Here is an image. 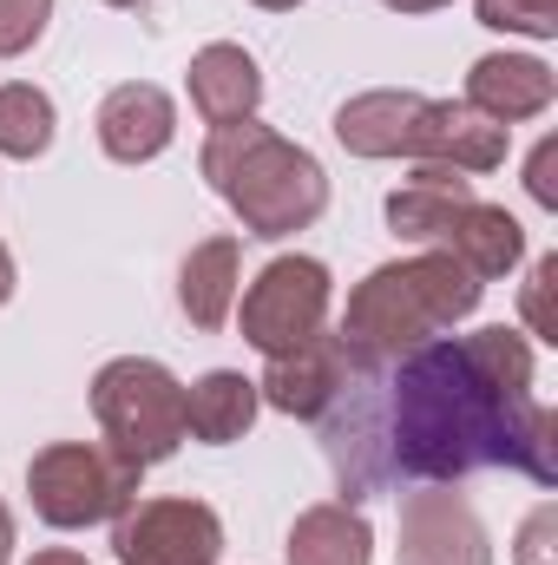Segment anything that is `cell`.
Listing matches in <instances>:
<instances>
[{
  "label": "cell",
  "instance_id": "cell-1",
  "mask_svg": "<svg viewBox=\"0 0 558 565\" xmlns=\"http://www.w3.org/2000/svg\"><path fill=\"white\" fill-rule=\"evenodd\" d=\"M388 454L420 480H460L473 467H519L539 487L558 480L552 408L533 402V342L519 329H480L427 342L395 362Z\"/></svg>",
  "mask_w": 558,
  "mask_h": 565
},
{
  "label": "cell",
  "instance_id": "cell-2",
  "mask_svg": "<svg viewBox=\"0 0 558 565\" xmlns=\"http://www.w3.org/2000/svg\"><path fill=\"white\" fill-rule=\"evenodd\" d=\"M480 289L486 282L447 250H420V257H401V264H382V270H368L355 282L335 342L348 349L355 369H395L401 355L440 342V329L473 316Z\"/></svg>",
  "mask_w": 558,
  "mask_h": 565
},
{
  "label": "cell",
  "instance_id": "cell-3",
  "mask_svg": "<svg viewBox=\"0 0 558 565\" xmlns=\"http://www.w3.org/2000/svg\"><path fill=\"white\" fill-rule=\"evenodd\" d=\"M197 171L211 178V191L237 211L250 237H296L329 211V171L315 164V151L289 145L257 119L217 126L204 139Z\"/></svg>",
  "mask_w": 558,
  "mask_h": 565
},
{
  "label": "cell",
  "instance_id": "cell-4",
  "mask_svg": "<svg viewBox=\"0 0 558 565\" xmlns=\"http://www.w3.org/2000/svg\"><path fill=\"white\" fill-rule=\"evenodd\" d=\"M93 415L112 454H126L132 467H158L184 440V382L151 355H119L93 375Z\"/></svg>",
  "mask_w": 558,
  "mask_h": 565
},
{
  "label": "cell",
  "instance_id": "cell-5",
  "mask_svg": "<svg viewBox=\"0 0 558 565\" xmlns=\"http://www.w3.org/2000/svg\"><path fill=\"white\" fill-rule=\"evenodd\" d=\"M139 473L144 467H132L126 454H112L106 440H53L26 467V500H33V513L46 526L79 533V526L119 520L139 500Z\"/></svg>",
  "mask_w": 558,
  "mask_h": 565
},
{
  "label": "cell",
  "instance_id": "cell-6",
  "mask_svg": "<svg viewBox=\"0 0 558 565\" xmlns=\"http://www.w3.org/2000/svg\"><path fill=\"white\" fill-rule=\"evenodd\" d=\"M329 264H315V257H277V264H264L257 282L244 289V342L250 349H264V355H289V349H302L309 335H322V322H329Z\"/></svg>",
  "mask_w": 558,
  "mask_h": 565
},
{
  "label": "cell",
  "instance_id": "cell-7",
  "mask_svg": "<svg viewBox=\"0 0 558 565\" xmlns=\"http://www.w3.org/2000/svg\"><path fill=\"white\" fill-rule=\"evenodd\" d=\"M119 565H217L224 520L204 500H132L112 526Z\"/></svg>",
  "mask_w": 558,
  "mask_h": 565
},
{
  "label": "cell",
  "instance_id": "cell-8",
  "mask_svg": "<svg viewBox=\"0 0 558 565\" xmlns=\"http://www.w3.org/2000/svg\"><path fill=\"white\" fill-rule=\"evenodd\" d=\"M401 565H493V540L480 526V513L447 493L440 480L401 500Z\"/></svg>",
  "mask_w": 558,
  "mask_h": 565
},
{
  "label": "cell",
  "instance_id": "cell-9",
  "mask_svg": "<svg viewBox=\"0 0 558 565\" xmlns=\"http://www.w3.org/2000/svg\"><path fill=\"white\" fill-rule=\"evenodd\" d=\"M348 382H355V362H348V349L322 329V335H309L302 349L270 355L257 395H264L277 415H289V422H329V408L348 402Z\"/></svg>",
  "mask_w": 558,
  "mask_h": 565
},
{
  "label": "cell",
  "instance_id": "cell-10",
  "mask_svg": "<svg viewBox=\"0 0 558 565\" xmlns=\"http://www.w3.org/2000/svg\"><path fill=\"white\" fill-rule=\"evenodd\" d=\"M415 164H447L460 178L500 171L506 164V126H493L466 99H427L420 132H415Z\"/></svg>",
  "mask_w": 558,
  "mask_h": 565
},
{
  "label": "cell",
  "instance_id": "cell-11",
  "mask_svg": "<svg viewBox=\"0 0 558 565\" xmlns=\"http://www.w3.org/2000/svg\"><path fill=\"white\" fill-rule=\"evenodd\" d=\"M93 126H99V145H106L112 164H151L171 145V132H178V106H171L164 86L126 79V86H112L99 99V119Z\"/></svg>",
  "mask_w": 558,
  "mask_h": 565
},
{
  "label": "cell",
  "instance_id": "cell-12",
  "mask_svg": "<svg viewBox=\"0 0 558 565\" xmlns=\"http://www.w3.org/2000/svg\"><path fill=\"white\" fill-rule=\"evenodd\" d=\"M558 99V79L546 60H526V53H486L473 60L466 73V106L486 113L493 126H519V119H539L546 106Z\"/></svg>",
  "mask_w": 558,
  "mask_h": 565
},
{
  "label": "cell",
  "instance_id": "cell-13",
  "mask_svg": "<svg viewBox=\"0 0 558 565\" xmlns=\"http://www.w3.org/2000/svg\"><path fill=\"white\" fill-rule=\"evenodd\" d=\"M184 79H191V106L204 113V126H244L264 106V73L230 40H211L204 53H191V73Z\"/></svg>",
  "mask_w": 558,
  "mask_h": 565
},
{
  "label": "cell",
  "instance_id": "cell-14",
  "mask_svg": "<svg viewBox=\"0 0 558 565\" xmlns=\"http://www.w3.org/2000/svg\"><path fill=\"white\" fill-rule=\"evenodd\" d=\"M420 113H427L420 93H395V86L355 93V99L335 113V139L348 145L355 158H415Z\"/></svg>",
  "mask_w": 558,
  "mask_h": 565
},
{
  "label": "cell",
  "instance_id": "cell-15",
  "mask_svg": "<svg viewBox=\"0 0 558 565\" xmlns=\"http://www.w3.org/2000/svg\"><path fill=\"white\" fill-rule=\"evenodd\" d=\"M466 204H473V178H460L447 164H415V178L388 198V231L401 244H440Z\"/></svg>",
  "mask_w": 558,
  "mask_h": 565
},
{
  "label": "cell",
  "instance_id": "cell-16",
  "mask_svg": "<svg viewBox=\"0 0 558 565\" xmlns=\"http://www.w3.org/2000/svg\"><path fill=\"white\" fill-rule=\"evenodd\" d=\"M289 565H375V533L348 500H315L289 526Z\"/></svg>",
  "mask_w": 558,
  "mask_h": 565
},
{
  "label": "cell",
  "instance_id": "cell-17",
  "mask_svg": "<svg viewBox=\"0 0 558 565\" xmlns=\"http://www.w3.org/2000/svg\"><path fill=\"white\" fill-rule=\"evenodd\" d=\"M237 282H244V250L237 237H204L184 270H178V302L191 316V329H224L237 309Z\"/></svg>",
  "mask_w": 558,
  "mask_h": 565
},
{
  "label": "cell",
  "instance_id": "cell-18",
  "mask_svg": "<svg viewBox=\"0 0 558 565\" xmlns=\"http://www.w3.org/2000/svg\"><path fill=\"white\" fill-rule=\"evenodd\" d=\"M440 250L447 257H460L473 277H506V270H519V257H526V231H519V217L506 211V204H466L460 217H453V231L440 237Z\"/></svg>",
  "mask_w": 558,
  "mask_h": 565
},
{
  "label": "cell",
  "instance_id": "cell-19",
  "mask_svg": "<svg viewBox=\"0 0 558 565\" xmlns=\"http://www.w3.org/2000/svg\"><path fill=\"white\" fill-rule=\"evenodd\" d=\"M257 408H264V395H257L250 375L211 369V375H197V382L184 388V434H197V440H211V447H230V440L250 434Z\"/></svg>",
  "mask_w": 558,
  "mask_h": 565
},
{
  "label": "cell",
  "instance_id": "cell-20",
  "mask_svg": "<svg viewBox=\"0 0 558 565\" xmlns=\"http://www.w3.org/2000/svg\"><path fill=\"white\" fill-rule=\"evenodd\" d=\"M53 99L26 79L0 86V158H40L53 145Z\"/></svg>",
  "mask_w": 558,
  "mask_h": 565
},
{
  "label": "cell",
  "instance_id": "cell-21",
  "mask_svg": "<svg viewBox=\"0 0 558 565\" xmlns=\"http://www.w3.org/2000/svg\"><path fill=\"white\" fill-rule=\"evenodd\" d=\"M480 26H493V33H526V40H552L558 33V0H480Z\"/></svg>",
  "mask_w": 558,
  "mask_h": 565
},
{
  "label": "cell",
  "instance_id": "cell-22",
  "mask_svg": "<svg viewBox=\"0 0 558 565\" xmlns=\"http://www.w3.org/2000/svg\"><path fill=\"white\" fill-rule=\"evenodd\" d=\"M53 20V0H0V60H20Z\"/></svg>",
  "mask_w": 558,
  "mask_h": 565
},
{
  "label": "cell",
  "instance_id": "cell-23",
  "mask_svg": "<svg viewBox=\"0 0 558 565\" xmlns=\"http://www.w3.org/2000/svg\"><path fill=\"white\" fill-rule=\"evenodd\" d=\"M552 289H558V257H539L526 277V329L539 342H558V316H552Z\"/></svg>",
  "mask_w": 558,
  "mask_h": 565
},
{
  "label": "cell",
  "instance_id": "cell-24",
  "mask_svg": "<svg viewBox=\"0 0 558 565\" xmlns=\"http://www.w3.org/2000/svg\"><path fill=\"white\" fill-rule=\"evenodd\" d=\"M546 533H552V507L526 520V540H519V565H546Z\"/></svg>",
  "mask_w": 558,
  "mask_h": 565
},
{
  "label": "cell",
  "instance_id": "cell-25",
  "mask_svg": "<svg viewBox=\"0 0 558 565\" xmlns=\"http://www.w3.org/2000/svg\"><path fill=\"white\" fill-rule=\"evenodd\" d=\"M552 158H558V145L546 139L539 151H533V171H526V184H533V198H539V204H552Z\"/></svg>",
  "mask_w": 558,
  "mask_h": 565
},
{
  "label": "cell",
  "instance_id": "cell-26",
  "mask_svg": "<svg viewBox=\"0 0 558 565\" xmlns=\"http://www.w3.org/2000/svg\"><path fill=\"white\" fill-rule=\"evenodd\" d=\"M382 7H395V13H440V7H453V0H382Z\"/></svg>",
  "mask_w": 558,
  "mask_h": 565
},
{
  "label": "cell",
  "instance_id": "cell-27",
  "mask_svg": "<svg viewBox=\"0 0 558 565\" xmlns=\"http://www.w3.org/2000/svg\"><path fill=\"white\" fill-rule=\"evenodd\" d=\"M33 565H86L79 553H66V546H53V553H33Z\"/></svg>",
  "mask_w": 558,
  "mask_h": 565
},
{
  "label": "cell",
  "instance_id": "cell-28",
  "mask_svg": "<svg viewBox=\"0 0 558 565\" xmlns=\"http://www.w3.org/2000/svg\"><path fill=\"white\" fill-rule=\"evenodd\" d=\"M7 296H13V250L0 244V302H7Z\"/></svg>",
  "mask_w": 558,
  "mask_h": 565
},
{
  "label": "cell",
  "instance_id": "cell-29",
  "mask_svg": "<svg viewBox=\"0 0 558 565\" xmlns=\"http://www.w3.org/2000/svg\"><path fill=\"white\" fill-rule=\"evenodd\" d=\"M7 553H13V513L0 507V565H7Z\"/></svg>",
  "mask_w": 558,
  "mask_h": 565
},
{
  "label": "cell",
  "instance_id": "cell-30",
  "mask_svg": "<svg viewBox=\"0 0 558 565\" xmlns=\"http://www.w3.org/2000/svg\"><path fill=\"white\" fill-rule=\"evenodd\" d=\"M250 7H264V13H289V7H302V0H250Z\"/></svg>",
  "mask_w": 558,
  "mask_h": 565
},
{
  "label": "cell",
  "instance_id": "cell-31",
  "mask_svg": "<svg viewBox=\"0 0 558 565\" xmlns=\"http://www.w3.org/2000/svg\"><path fill=\"white\" fill-rule=\"evenodd\" d=\"M106 7H126V13H139L144 0H106Z\"/></svg>",
  "mask_w": 558,
  "mask_h": 565
}]
</instances>
